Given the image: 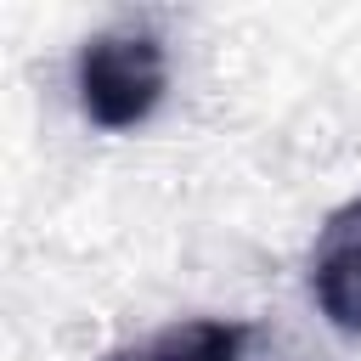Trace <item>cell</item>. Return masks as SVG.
Returning <instances> with one entry per match:
<instances>
[{
    "mask_svg": "<svg viewBox=\"0 0 361 361\" xmlns=\"http://www.w3.org/2000/svg\"><path fill=\"white\" fill-rule=\"evenodd\" d=\"M73 90H79V113L107 135L147 124L169 90V51L158 28L147 23L96 28L73 56Z\"/></svg>",
    "mask_w": 361,
    "mask_h": 361,
    "instance_id": "obj_1",
    "label": "cell"
},
{
    "mask_svg": "<svg viewBox=\"0 0 361 361\" xmlns=\"http://www.w3.org/2000/svg\"><path fill=\"white\" fill-rule=\"evenodd\" d=\"M310 299L338 333L361 338V197L322 220L310 248Z\"/></svg>",
    "mask_w": 361,
    "mask_h": 361,
    "instance_id": "obj_2",
    "label": "cell"
},
{
    "mask_svg": "<svg viewBox=\"0 0 361 361\" xmlns=\"http://www.w3.org/2000/svg\"><path fill=\"white\" fill-rule=\"evenodd\" d=\"M243 350H248V327H243V322L186 316V322L158 327V333L141 338V344L107 350L102 361H243Z\"/></svg>",
    "mask_w": 361,
    "mask_h": 361,
    "instance_id": "obj_3",
    "label": "cell"
}]
</instances>
